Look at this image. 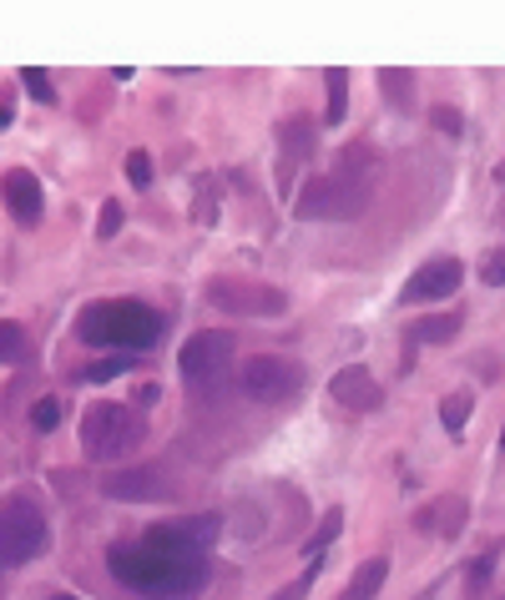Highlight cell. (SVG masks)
I'll return each instance as SVG.
<instances>
[{"instance_id": "30", "label": "cell", "mask_w": 505, "mask_h": 600, "mask_svg": "<svg viewBox=\"0 0 505 600\" xmlns=\"http://www.w3.org/2000/svg\"><path fill=\"white\" fill-rule=\"evenodd\" d=\"M501 449H505V430H501Z\"/></svg>"}, {"instance_id": "22", "label": "cell", "mask_w": 505, "mask_h": 600, "mask_svg": "<svg viewBox=\"0 0 505 600\" xmlns=\"http://www.w3.org/2000/svg\"><path fill=\"white\" fill-rule=\"evenodd\" d=\"M480 283H485V287H505V252H491V258L480 262Z\"/></svg>"}, {"instance_id": "27", "label": "cell", "mask_w": 505, "mask_h": 600, "mask_svg": "<svg viewBox=\"0 0 505 600\" xmlns=\"http://www.w3.org/2000/svg\"><path fill=\"white\" fill-rule=\"evenodd\" d=\"M435 121L450 131V137H460V111H450V106H435Z\"/></svg>"}, {"instance_id": "6", "label": "cell", "mask_w": 505, "mask_h": 600, "mask_svg": "<svg viewBox=\"0 0 505 600\" xmlns=\"http://www.w3.org/2000/svg\"><path fill=\"white\" fill-rule=\"evenodd\" d=\"M40 550H46V515L31 499L0 505V570L36 561Z\"/></svg>"}, {"instance_id": "8", "label": "cell", "mask_w": 505, "mask_h": 600, "mask_svg": "<svg viewBox=\"0 0 505 600\" xmlns=\"http://www.w3.org/2000/svg\"><path fill=\"white\" fill-rule=\"evenodd\" d=\"M208 298H213L223 314H238V318H279V314H289V298H283L279 287L252 283V278H213V283H208Z\"/></svg>"}, {"instance_id": "2", "label": "cell", "mask_w": 505, "mask_h": 600, "mask_svg": "<svg viewBox=\"0 0 505 600\" xmlns=\"http://www.w3.org/2000/svg\"><path fill=\"white\" fill-rule=\"evenodd\" d=\"M369 197H374V162H369L364 146H349L344 167L333 172V177H314V183L298 192L293 217H304V222H354V217H364Z\"/></svg>"}, {"instance_id": "13", "label": "cell", "mask_w": 505, "mask_h": 600, "mask_svg": "<svg viewBox=\"0 0 505 600\" xmlns=\"http://www.w3.org/2000/svg\"><path fill=\"white\" fill-rule=\"evenodd\" d=\"M385 575H389V561L385 555H374V561H364L360 570H354V580H349V590L339 600H374L385 590Z\"/></svg>"}, {"instance_id": "10", "label": "cell", "mask_w": 505, "mask_h": 600, "mask_svg": "<svg viewBox=\"0 0 505 600\" xmlns=\"http://www.w3.org/2000/svg\"><path fill=\"white\" fill-rule=\"evenodd\" d=\"M329 399L339 409H349V414H374V409L385 404V389L374 384V374L364 364H349L329 379Z\"/></svg>"}, {"instance_id": "28", "label": "cell", "mask_w": 505, "mask_h": 600, "mask_svg": "<svg viewBox=\"0 0 505 600\" xmlns=\"http://www.w3.org/2000/svg\"><path fill=\"white\" fill-rule=\"evenodd\" d=\"M491 555H480V561H475V586H485V580H491Z\"/></svg>"}, {"instance_id": "14", "label": "cell", "mask_w": 505, "mask_h": 600, "mask_svg": "<svg viewBox=\"0 0 505 600\" xmlns=\"http://www.w3.org/2000/svg\"><path fill=\"white\" fill-rule=\"evenodd\" d=\"M21 358H26V328H21V323H5V318H0V368L21 364Z\"/></svg>"}, {"instance_id": "16", "label": "cell", "mask_w": 505, "mask_h": 600, "mask_svg": "<svg viewBox=\"0 0 505 600\" xmlns=\"http://www.w3.org/2000/svg\"><path fill=\"white\" fill-rule=\"evenodd\" d=\"M439 419H445V430H450V434L466 430V419H470V393H450V399L439 404Z\"/></svg>"}, {"instance_id": "24", "label": "cell", "mask_w": 505, "mask_h": 600, "mask_svg": "<svg viewBox=\"0 0 505 600\" xmlns=\"http://www.w3.org/2000/svg\"><path fill=\"white\" fill-rule=\"evenodd\" d=\"M314 575H319V561L308 565V570H304V575H298V580H293V586H289V590H279V596H273V600H304V596H308V590H314Z\"/></svg>"}, {"instance_id": "21", "label": "cell", "mask_w": 505, "mask_h": 600, "mask_svg": "<svg viewBox=\"0 0 505 600\" xmlns=\"http://www.w3.org/2000/svg\"><path fill=\"white\" fill-rule=\"evenodd\" d=\"M31 424H36V430H56V424H61V404H56V399H36Z\"/></svg>"}, {"instance_id": "25", "label": "cell", "mask_w": 505, "mask_h": 600, "mask_svg": "<svg viewBox=\"0 0 505 600\" xmlns=\"http://www.w3.org/2000/svg\"><path fill=\"white\" fill-rule=\"evenodd\" d=\"M121 368H127V364H121V358H111V364H92V368H86V374H81V379H92V384H107V379H117Z\"/></svg>"}, {"instance_id": "26", "label": "cell", "mask_w": 505, "mask_h": 600, "mask_svg": "<svg viewBox=\"0 0 505 600\" xmlns=\"http://www.w3.org/2000/svg\"><path fill=\"white\" fill-rule=\"evenodd\" d=\"M11 121H15V92L11 86H0V131L11 127Z\"/></svg>"}, {"instance_id": "23", "label": "cell", "mask_w": 505, "mask_h": 600, "mask_svg": "<svg viewBox=\"0 0 505 600\" xmlns=\"http://www.w3.org/2000/svg\"><path fill=\"white\" fill-rule=\"evenodd\" d=\"M96 233L102 237H117L121 233V202L111 197V202H102V222H96Z\"/></svg>"}, {"instance_id": "17", "label": "cell", "mask_w": 505, "mask_h": 600, "mask_svg": "<svg viewBox=\"0 0 505 600\" xmlns=\"http://www.w3.org/2000/svg\"><path fill=\"white\" fill-rule=\"evenodd\" d=\"M21 86H26L36 102H56V86H51V77H46L40 66H21Z\"/></svg>"}, {"instance_id": "3", "label": "cell", "mask_w": 505, "mask_h": 600, "mask_svg": "<svg viewBox=\"0 0 505 600\" xmlns=\"http://www.w3.org/2000/svg\"><path fill=\"white\" fill-rule=\"evenodd\" d=\"M157 333V314H146L137 303H96V308L81 314V339L107 343V349H152Z\"/></svg>"}, {"instance_id": "9", "label": "cell", "mask_w": 505, "mask_h": 600, "mask_svg": "<svg viewBox=\"0 0 505 600\" xmlns=\"http://www.w3.org/2000/svg\"><path fill=\"white\" fill-rule=\"evenodd\" d=\"M460 278H466L460 258H430L425 268H414V273H410V283H404L399 303H439V298H450L455 287H460Z\"/></svg>"}, {"instance_id": "7", "label": "cell", "mask_w": 505, "mask_h": 600, "mask_svg": "<svg viewBox=\"0 0 505 600\" xmlns=\"http://www.w3.org/2000/svg\"><path fill=\"white\" fill-rule=\"evenodd\" d=\"M304 389V364L279 358V353H258L243 364V393L258 404H289L293 393Z\"/></svg>"}, {"instance_id": "15", "label": "cell", "mask_w": 505, "mask_h": 600, "mask_svg": "<svg viewBox=\"0 0 505 600\" xmlns=\"http://www.w3.org/2000/svg\"><path fill=\"white\" fill-rule=\"evenodd\" d=\"M349 111V71L344 66H333L329 71V127H339Z\"/></svg>"}, {"instance_id": "20", "label": "cell", "mask_w": 505, "mask_h": 600, "mask_svg": "<svg viewBox=\"0 0 505 600\" xmlns=\"http://www.w3.org/2000/svg\"><path fill=\"white\" fill-rule=\"evenodd\" d=\"M127 183L152 187V157H146V152H132V157H127Z\"/></svg>"}, {"instance_id": "12", "label": "cell", "mask_w": 505, "mask_h": 600, "mask_svg": "<svg viewBox=\"0 0 505 600\" xmlns=\"http://www.w3.org/2000/svg\"><path fill=\"white\" fill-rule=\"evenodd\" d=\"M107 495L111 499H167L173 495V484H167L162 470H132V474H111Z\"/></svg>"}, {"instance_id": "11", "label": "cell", "mask_w": 505, "mask_h": 600, "mask_svg": "<svg viewBox=\"0 0 505 600\" xmlns=\"http://www.w3.org/2000/svg\"><path fill=\"white\" fill-rule=\"evenodd\" d=\"M0 197H5V208L15 212L21 227H36L40 212H46V192H40L36 172H26V167H11L0 177Z\"/></svg>"}, {"instance_id": "4", "label": "cell", "mask_w": 505, "mask_h": 600, "mask_svg": "<svg viewBox=\"0 0 505 600\" xmlns=\"http://www.w3.org/2000/svg\"><path fill=\"white\" fill-rule=\"evenodd\" d=\"M142 444V414L127 404H92L81 419V449L96 464H111V459H127Z\"/></svg>"}, {"instance_id": "1", "label": "cell", "mask_w": 505, "mask_h": 600, "mask_svg": "<svg viewBox=\"0 0 505 600\" xmlns=\"http://www.w3.org/2000/svg\"><path fill=\"white\" fill-rule=\"evenodd\" d=\"M107 565L121 586H132L146 600H187L198 596L208 580V561L202 555H183V550H162L146 540H121L107 550Z\"/></svg>"}, {"instance_id": "29", "label": "cell", "mask_w": 505, "mask_h": 600, "mask_svg": "<svg viewBox=\"0 0 505 600\" xmlns=\"http://www.w3.org/2000/svg\"><path fill=\"white\" fill-rule=\"evenodd\" d=\"M46 600H77V596H46Z\"/></svg>"}, {"instance_id": "5", "label": "cell", "mask_w": 505, "mask_h": 600, "mask_svg": "<svg viewBox=\"0 0 505 600\" xmlns=\"http://www.w3.org/2000/svg\"><path fill=\"white\" fill-rule=\"evenodd\" d=\"M177 368H183V384L198 399L227 393V384H233V333H192L183 343Z\"/></svg>"}, {"instance_id": "19", "label": "cell", "mask_w": 505, "mask_h": 600, "mask_svg": "<svg viewBox=\"0 0 505 600\" xmlns=\"http://www.w3.org/2000/svg\"><path fill=\"white\" fill-rule=\"evenodd\" d=\"M339 525H344V515H339V509H329V515H324V520H319V536L308 540V555H319V550L329 545L333 536H339Z\"/></svg>"}, {"instance_id": "18", "label": "cell", "mask_w": 505, "mask_h": 600, "mask_svg": "<svg viewBox=\"0 0 505 600\" xmlns=\"http://www.w3.org/2000/svg\"><path fill=\"white\" fill-rule=\"evenodd\" d=\"M455 333V318H425L414 323V343H445Z\"/></svg>"}]
</instances>
